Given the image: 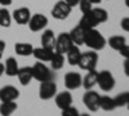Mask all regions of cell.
Here are the masks:
<instances>
[{
	"label": "cell",
	"instance_id": "obj_1",
	"mask_svg": "<svg viewBox=\"0 0 129 116\" xmlns=\"http://www.w3.org/2000/svg\"><path fill=\"white\" fill-rule=\"evenodd\" d=\"M106 39L103 37V35L95 28H90V30H85L84 32V44L89 47L92 50H102L106 47Z\"/></svg>",
	"mask_w": 129,
	"mask_h": 116
},
{
	"label": "cell",
	"instance_id": "obj_2",
	"mask_svg": "<svg viewBox=\"0 0 129 116\" xmlns=\"http://www.w3.org/2000/svg\"><path fill=\"white\" fill-rule=\"evenodd\" d=\"M97 63H98V54H97V52L95 50H89V52L81 53V57H80V61L78 63V66L81 70L92 71V70H95Z\"/></svg>",
	"mask_w": 129,
	"mask_h": 116
},
{
	"label": "cell",
	"instance_id": "obj_3",
	"mask_svg": "<svg viewBox=\"0 0 129 116\" xmlns=\"http://www.w3.org/2000/svg\"><path fill=\"white\" fill-rule=\"evenodd\" d=\"M32 70V78L36 79L40 83H44V81H49L52 80L53 75H52V71L44 65V62H40L38 61L34 66L31 67Z\"/></svg>",
	"mask_w": 129,
	"mask_h": 116
},
{
	"label": "cell",
	"instance_id": "obj_4",
	"mask_svg": "<svg viewBox=\"0 0 129 116\" xmlns=\"http://www.w3.org/2000/svg\"><path fill=\"white\" fill-rule=\"evenodd\" d=\"M97 84L100 85V88L105 92H110L115 87V78L112 76V73L110 71H100L97 75Z\"/></svg>",
	"mask_w": 129,
	"mask_h": 116
},
{
	"label": "cell",
	"instance_id": "obj_5",
	"mask_svg": "<svg viewBox=\"0 0 129 116\" xmlns=\"http://www.w3.org/2000/svg\"><path fill=\"white\" fill-rule=\"evenodd\" d=\"M71 9H72V7H70L64 0H59V2H57L54 4V7L52 8V16H53V18H56V19L63 21V19H66L70 16Z\"/></svg>",
	"mask_w": 129,
	"mask_h": 116
},
{
	"label": "cell",
	"instance_id": "obj_6",
	"mask_svg": "<svg viewBox=\"0 0 129 116\" xmlns=\"http://www.w3.org/2000/svg\"><path fill=\"white\" fill-rule=\"evenodd\" d=\"M74 45L72 40L69 35V32H61L58 37H56V44H54V52H58L61 54H66L67 50Z\"/></svg>",
	"mask_w": 129,
	"mask_h": 116
},
{
	"label": "cell",
	"instance_id": "obj_7",
	"mask_svg": "<svg viewBox=\"0 0 129 116\" xmlns=\"http://www.w3.org/2000/svg\"><path fill=\"white\" fill-rule=\"evenodd\" d=\"M83 102L89 111L95 112L100 110V94L94 90H87V93L83 96Z\"/></svg>",
	"mask_w": 129,
	"mask_h": 116
},
{
	"label": "cell",
	"instance_id": "obj_8",
	"mask_svg": "<svg viewBox=\"0 0 129 116\" xmlns=\"http://www.w3.org/2000/svg\"><path fill=\"white\" fill-rule=\"evenodd\" d=\"M57 94V85L52 80L49 81H44L40 84L39 88V97L43 101H48L50 98H53Z\"/></svg>",
	"mask_w": 129,
	"mask_h": 116
},
{
	"label": "cell",
	"instance_id": "obj_9",
	"mask_svg": "<svg viewBox=\"0 0 129 116\" xmlns=\"http://www.w3.org/2000/svg\"><path fill=\"white\" fill-rule=\"evenodd\" d=\"M27 25H28V27H30V30L32 31V32H38V31H41V30H44L47 27L48 18L44 14L38 13V14L31 16Z\"/></svg>",
	"mask_w": 129,
	"mask_h": 116
},
{
	"label": "cell",
	"instance_id": "obj_10",
	"mask_svg": "<svg viewBox=\"0 0 129 116\" xmlns=\"http://www.w3.org/2000/svg\"><path fill=\"white\" fill-rule=\"evenodd\" d=\"M81 83H83V78L78 72H67L64 75V87L67 89H71V90L78 89L81 87Z\"/></svg>",
	"mask_w": 129,
	"mask_h": 116
},
{
	"label": "cell",
	"instance_id": "obj_11",
	"mask_svg": "<svg viewBox=\"0 0 129 116\" xmlns=\"http://www.w3.org/2000/svg\"><path fill=\"white\" fill-rule=\"evenodd\" d=\"M18 97H19V90L13 85H5L0 89V101L2 102L16 101Z\"/></svg>",
	"mask_w": 129,
	"mask_h": 116
},
{
	"label": "cell",
	"instance_id": "obj_12",
	"mask_svg": "<svg viewBox=\"0 0 129 116\" xmlns=\"http://www.w3.org/2000/svg\"><path fill=\"white\" fill-rule=\"evenodd\" d=\"M98 21L95 19L93 12H87V13H83V17L80 18V22L78 26H80L83 30H90V28H95L98 26Z\"/></svg>",
	"mask_w": 129,
	"mask_h": 116
},
{
	"label": "cell",
	"instance_id": "obj_13",
	"mask_svg": "<svg viewBox=\"0 0 129 116\" xmlns=\"http://www.w3.org/2000/svg\"><path fill=\"white\" fill-rule=\"evenodd\" d=\"M31 16L32 14L30 12V9L26 8V7H22V8H18V9L14 10L12 18L16 21L18 25H27L30 18H31Z\"/></svg>",
	"mask_w": 129,
	"mask_h": 116
},
{
	"label": "cell",
	"instance_id": "obj_14",
	"mask_svg": "<svg viewBox=\"0 0 129 116\" xmlns=\"http://www.w3.org/2000/svg\"><path fill=\"white\" fill-rule=\"evenodd\" d=\"M54 101H56L57 107L61 108V110L72 106V96H71V93L67 92V90L56 94V96H54Z\"/></svg>",
	"mask_w": 129,
	"mask_h": 116
},
{
	"label": "cell",
	"instance_id": "obj_15",
	"mask_svg": "<svg viewBox=\"0 0 129 116\" xmlns=\"http://www.w3.org/2000/svg\"><path fill=\"white\" fill-rule=\"evenodd\" d=\"M54 44H56V35L53 32V30L47 28L41 35V47L54 50Z\"/></svg>",
	"mask_w": 129,
	"mask_h": 116
},
{
	"label": "cell",
	"instance_id": "obj_16",
	"mask_svg": "<svg viewBox=\"0 0 129 116\" xmlns=\"http://www.w3.org/2000/svg\"><path fill=\"white\" fill-rule=\"evenodd\" d=\"M53 53H54V50L41 47V48H34L32 56H34L38 61H40V62H49L52 59V57H53Z\"/></svg>",
	"mask_w": 129,
	"mask_h": 116
},
{
	"label": "cell",
	"instance_id": "obj_17",
	"mask_svg": "<svg viewBox=\"0 0 129 116\" xmlns=\"http://www.w3.org/2000/svg\"><path fill=\"white\" fill-rule=\"evenodd\" d=\"M16 76L18 78L19 84H21V85H23V87L28 85V84L31 83V80L34 79V78H32V70H31V67H21L18 70Z\"/></svg>",
	"mask_w": 129,
	"mask_h": 116
},
{
	"label": "cell",
	"instance_id": "obj_18",
	"mask_svg": "<svg viewBox=\"0 0 129 116\" xmlns=\"http://www.w3.org/2000/svg\"><path fill=\"white\" fill-rule=\"evenodd\" d=\"M84 32H85V30H83L80 26L74 27L69 32V35H70V37L72 40L74 45H78L79 47V45H83L84 44Z\"/></svg>",
	"mask_w": 129,
	"mask_h": 116
},
{
	"label": "cell",
	"instance_id": "obj_19",
	"mask_svg": "<svg viewBox=\"0 0 129 116\" xmlns=\"http://www.w3.org/2000/svg\"><path fill=\"white\" fill-rule=\"evenodd\" d=\"M67 62L70 63L71 66H75V65H78L79 61H80V57H81V52L79 49L78 45H72L69 50H67Z\"/></svg>",
	"mask_w": 129,
	"mask_h": 116
},
{
	"label": "cell",
	"instance_id": "obj_20",
	"mask_svg": "<svg viewBox=\"0 0 129 116\" xmlns=\"http://www.w3.org/2000/svg\"><path fill=\"white\" fill-rule=\"evenodd\" d=\"M97 75H98V72H97L95 70L88 71V72H87V75L83 78L81 85H83L85 89H87V90L92 89V88L95 85V84H97Z\"/></svg>",
	"mask_w": 129,
	"mask_h": 116
},
{
	"label": "cell",
	"instance_id": "obj_21",
	"mask_svg": "<svg viewBox=\"0 0 129 116\" xmlns=\"http://www.w3.org/2000/svg\"><path fill=\"white\" fill-rule=\"evenodd\" d=\"M4 68H5L4 72L7 73L8 76H16V75H17V72H18V70H19L17 59L13 58V57H9V58L5 61Z\"/></svg>",
	"mask_w": 129,
	"mask_h": 116
},
{
	"label": "cell",
	"instance_id": "obj_22",
	"mask_svg": "<svg viewBox=\"0 0 129 116\" xmlns=\"http://www.w3.org/2000/svg\"><path fill=\"white\" fill-rule=\"evenodd\" d=\"M14 50L18 56H32V52H34V47L30 43H17L14 45Z\"/></svg>",
	"mask_w": 129,
	"mask_h": 116
},
{
	"label": "cell",
	"instance_id": "obj_23",
	"mask_svg": "<svg viewBox=\"0 0 129 116\" xmlns=\"http://www.w3.org/2000/svg\"><path fill=\"white\" fill-rule=\"evenodd\" d=\"M100 108L103 111H114L116 108L114 98L109 96H100Z\"/></svg>",
	"mask_w": 129,
	"mask_h": 116
},
{
	"label": "cell",
	"instance_id": "obj_24",
	"mask_svg": "<svg viewBox=\"0 0 129 116\" xmlns=\"http://www.w3.org/2000/svg\"><path fill=\"white\" fill-rule=\"evenodd\" d=\"M16 110H17L16 101L2 102V104H0V115L2 116H10Z\"/></svg>",
	"mask_w": 129,
	"mask_h": 116
},
{
	"label": "cell",
	"instance_id": "obj_25",
	"mask_svg": "<svg viewBox=\"0 0 129 116\" xmlns=\"http://www.w3.org/2000/svg\"><path fill=\"white\" fill-rule=\"evenodd\" d=\"M126 44V40L124 36H119V35H114L109 39V45L114 49V50H117L119 52L124 45Z\"/></svg>",
	"mask_w": 129,
	"mask_h": 116
},
{
	"label": "cell",
	"instance_id": "obj_26",
	"mask_svg": "<svg viewBox=\"0 0 129 116\" xmlns=\"http://www.w3.org/2000/svg\"><path fill=\"white\" fill-rule=\"evenodd\" d=\"M49 62H50V66L54 70H61L63 67V65H64V54H61V53H58V52H54L52 59Z\"/></svg>",
	"mask_w": 129,
	"mask_h": 116
},
{
	"label": "cell",
	"instance_id": "obj_27",
	"mask_svg": "<svg viewBox=\"0 0 129 116\" xmlns=\"http://www.w3.org/2000/svg\"><path fill=\"white\" fill-rule=\"evenodd\" d=\"M12 23V16L10 12L7 8H2L0 9V26L2 27H9Z\"/></svg>",
	"mask_w": 129,
	"mask_h": 116
},
{
	"label": "cell",
	"instance_id": "obj_28",
	"mask_svg": "<svg viewBox=\"0 0 129 116\" xmlns=\"http://www.w3.org/2000/svg\"><path fill=\"white\" fill-rule=\"evenodd\" d=\"M92 12H93L95 19L98 21V23H105L106 21L109 19V13H107L103 8H93Z\"/></svg>",
	"mask_w": 129,
	"mask_h": 116
},
{
	"label": "cell",
	"instance_id": "obj_29",
	"mask_svg": "<svg viewBox=\"0 0 129 116\" xmlns=\"http://www.w3.org/2000/svg\"><path fill=\"white\" fill-rule=\"evenodd\" d=\"M129 101V92H123L120 94H117L116 97H114V102L116 107H123L126 106V103Z\"/></svg>",
	"mask_w": 129,
	"mask_h": 116
},
{
	"label": "cell",
	"instance_id": "obj_30",
	"mask_svg": "<svg viewBox=\"0 0 129 116\" xmlns=\"http://www.w3.org/2000/svg\"><path fill=\"white\" fill-rule=\"evenodd\" d=\"M78 5H80V10L83 13H87V12H90V10L93 9V4L89 2V0H80L79 2V4Z\"/></svg>",
	"mask_w": 129,
	"mask_h": 116
},
{
	"label": "cell",
	"instance_id": "obj_31",
	"mask_svg": "<svg viewBox=\"0 0 129 116\" xmlns=\"http://www.w3.org/2000/svg\"><path fill=\"white\" fill-rule=\"evenodd\" d=\"M79 111L78 108H75L74 106H70L67 108H63L62 110V116H79Z\"/></svg>",
	"mask_w": 129,
	"mask_h": 116
},
{
	"label": "cell",
	"instance_id": "obj_32",
	"mask_svg": "<svg viewBox=\"0 0 129 116\" xmlns=\"http://www.w3.org/2000/svg\"><path fill=\"white\" fill-rule=\"evenodd\" d=\"M120 26L124 31H126V32H129V17H125L121 19V22H120Z\"/></svg>",
	"mask_w": 129,
	"mask_h": 116
},
{
	"label": "cell",
	"instance_id": "obj_33",
	"mask_svg": "<svg viewBox=\"0 0 129 116\" xmlns=\"http://www.w3.org/2000/svg\"><path fill=\"white\" fill-rule=\"evenodd\" d=\"M119 52H120V54H121L125 59H129V45H128V44H125Z\"/></svg>",
	"mask_w": 129,
	"mask_h": 116
},
{
	"label": "cell",
	"instance_id": "obj_34",
	"mask_svg": "<svg viewBox=\"0 0 129 116\" xmlns=\"http://www.w3.org/2000/svg\"><path fill=\"white\" fill-rule=\"evenodd\" d=\"M123 67H124V73L129 78V59H125V61H124Z\"/></svg>",
	"mask_w": 129,
	"mask_h": 116
},
{
	"label": "cell",
	"instance_id": "obj_35",
	"mask_svg": "<svg viewBox=\"0 0 129 116\" xmlns=\"http://www.w3.org/2000/svg\"><path fill=\"white\" fill-rule=\"evenodd\" d=\"M4 50H5V41L0 40V58L3 57V54H4Z\"/></svg>",
	"mask_w": 129,
	"mask_h": 116
},
{
	"label": "cell",
	"instance_id": "obj_36",
	"mask_svg": "<svg viewBox=\"0 0 129 116\" xmlns=\"http://www.w3.org/2000/svg\"><path fill=\"white\" fill-rule=\"evenodd\" d=\"M64 2H66L70 7H75V5H78V4H79L80 0H64Z\"/></svg>",
	"mask_w": 129,
	"mask_h": 116
},
{
	"label": "cell",
	"instance_id": "obj_37",
	"mask_svg": "<svg viewBox=\"0 0 129 116\" xmlns=\"http://www.w3.org/2000/svg\"><path fill=\"white\" fill-rule=\"evenodd\" d=\"M12 4V0H0V5H10Z\"/></svg>",
	"mask_w": 129,
	"mask_h": 116
},
{
	"label": "cell",
	"instance_id": "obj_38",
	"mask_svg": "<svg viewBox=\"0 0 129 116\" xmlns=\"http://www.w3.org/2000/svg\"><path fill=\"white\" fill-rule=\"evenodd\" d=\"M4 63H0V76H2L3 75V73H4Z\"/></svg>",
	"mask_w": 129,
	"mask_h": 116
},
{
	"label": "cell",
	"instance_id": "obj_39",
	"mask_svg": "<svg viewBox=\"0 0 129 116\" xmlns=\"http://www.w3.org/2000/svg\"><path fill=\"white\" fill-rule=\"evenodd\" d=\"M89 2H90L92 4H100V3L102 2V0H89Z\"/></svg>",
	"mask_w": 129,
	"mask_h": 116
},
{
	"label": "cell",
	"instance_id": "obj_40",
	"mask_svg": "<svg viewBox=\"0 0 129 116\" xmlns=\"http://www.w3.org/2000/svg\"><path fill=\"white\" fill-rule=\"evenodd\" d=\"M124 2H125V5L129 8V0H124Z\"/></svg>",
	"mask_w": 129,
	"mask_h": 116
},
{
	"label": "cell",
	"instance_id": "obj_41",
	"mask_svg": "<svg viewBox=\"0 0 129 116\" xmlns=\"http://www.w3.org/2000/svg\"><path fill=\"white\" fill-rule=\"evenodd\" d=\"M79 116H90V115H88V113H83V115H79Z\"/></svg>",
	"mask_w": 129,
	"mask_h": 116
},
{
	"label": "cell",
	"instance_id": "obj_42",
	"mask_svg": "<svg viewBox=\"0 0 129 116\" xmlns=\"http://www.w3.org/2000/svg\"><path fill=\"white\" fill-rule=\"evenodd\" d=\"M126 107H128V110H129V101H128V103H126Z\"/></svg>",
	"mask_w": 129,
	"mask_h": 116
}]
</instances>
